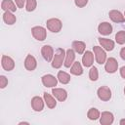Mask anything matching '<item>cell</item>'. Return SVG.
I'll return each instance as SVG.
<instances>
[{
    "mask_svg": "<svg viewBox=\"0 0 125 125\" xmlns=\"http://www.w3.org/2000/svg\"><path fill=\"white\" fill-rule=\"evenodd\" d=\"M65 54H66V52L62 48H58L56 50L55 55L52 60V66L54 68H60L62 65V63L64 62Z\"/></svg>",
    "mask_w": 125,
    "mask_h": 125,
    "instance_id": "cell-1",
    "label": "cell"
},
{
    "mask_svg": "<svg viewBox=\"0 0 125 125\" xmlns=\"http://www.w3.org/2000/svg\"><path fill=\"white\" fill-rule=\"evenodd\" d=\"M46 25H47V28H48L51 32H54V33L60 32L61 29H62V21L59 20V19H56V18L49 19V20L46 21Z\"/></svg>",
    "mask_w": 125,
    "mask_h": 125,
    "instance_id": "cell-2",
    "label": "cell"
},
{
    "mask_svg": "<svg viewBox=\"0 0 125 125\" xmlns=\"http://www.w3.org/2000/svg\"><path fill=\"white\" fill-rule=\"evenodd\" d=\"M93 51H94V55H95L97 62L99 64L104 63L105 61H106V54H105L104 48L101 47V46H94L93 47Z\"/></svg>",
    "mask_w": 125,
    "mask_h": 125,
    "instance_id": "cell-3",
    "label": "cell"
},
{
    "mask_svg": "<svg viewBox=\"0 0 125 125\" xmlns=\"http://www.w3.org/2000/svg\"><path fill=\"white\" fill-rule=\"evenodd\" d=\"M31 33L32 36L38 40V41H43L47 37V31L43 26H34L31 28Z\"/></svg>",
    "mask_w": 125,
    "mask_h": 125,
    "instance_id": "cell-4",
    "label": "cell"
},
{
    "mask_svg": "<svg viewBox=\"0 0 125 125\" xmlns=\"http://www.w3.org/2000/svg\"><path fill=\"white\" fill-rule=\"evenodd\" d=\"M98 97L100 100L104 101V102H107L111 99V90L107 87V86H102L98 89L97 91Z\"/></svg>",
    "mask_w": 125,
    "mask_h": 125,
    "instance_id": "cell-5",
    "label": "cell"
},
{
    "mask_svg": "<svg viewBox=\"0 0 125 125\" xmlns=\"http://www.w3.org/2000/svg\"><path fill=\"white\" fill-rule=\"evenodd\" d=\"M104 69L107 73H114L118 69V62L114 58H108L105 61Z\"/></svg>",
    "mask_w": 125,
    "mask_h": 125,
    "instance_id": "cell-6",
    "label": "cell"
},
{
    "mask_svg": "<svg viewBox=\"0 0 125 125\" xmlns=\"http://www.w3.org/2000/svg\"><path fill=\"white\" fill-rule=\"evenodd\" d=\"M1 64H2V67H3L6 71H11V70H13L14 67H15V62H14V60H13L11 57L6 56V55H3V56H2Z\"/></svg>",
    "mask_w": 125,
    "mask_h": 125,
    "instance_id": "cell-7",
    "label": "cell"
},
{
    "mask_svg": "<svg viewBox=\"0 0 125 125\" xmlns=\"http://www.w3.org/2000/svg\"><path fill=\"white\" fill-rule=\"evenodd\" d=\"M42 84L45 86V87H48V88H51V87H55L57 86V83H58V78H56L54 75L52 74H45L42 76Z\"/></svg>",
    "mask_w": 125,
    "mask_h": 125,
    "instance_id": "cell-8",
    "label": "cell"
},
{
    "mask_svg": "<svg viewBox=\"0 0 125 125\" xmlns=\"http://www.w3.org/2000/svg\"><path fill=\"white\" fill-rule=\"evenodd\" d=\"M113 120L114 116L109 111H104L100 116V123L102 125H111L113 123Z\"/></svg>",
    "mask_w": 125,
    "mask_h": 125,
    "instance_id": "cell-9",
    "label": "cell"
},
{
    "mask_svg": "<svg viewBox=\"0 0 125 125\" xmlns=\"http://www.w3.org/2000/svg\"><path fill=\"white\" fill-rule=\"evenodd\" d=\"M41 54L45 61L51 62L54 57V49L50 45H44L41 49Z\"/></svg>",
    "mask_w": 125,
    "mask_h": 125,
    "instance_id": "cell-10",
    "label": "cell"
},
{
    "mask_svg": "<svg viewBox=\"0 0 125 125\" xmlns=\"http://www.w3.org/2000/svg\"><path fill=\"white\" fill-rule=\"evenodd\" d=\"M52 94L59 102H64L67 98V92L62 88H54V89H52Z\"/></svg>",
    "mask_w": 125,
    "mask_h": 125,
    "instance_id": "cell-11",
    "label": "cell"
},
{
    "mask_svg": "<svg viewBox=\"0 0 125 125\" xmlns=\"http://www.w3.org/2000/svg\"><path fill=\"white\" fill-rule=\"evenodd\" d=\"M44 102L41 97L35 96L31 99V106L35 111H42L44 108Z\"/></svg>",
    "mask_w": 125,
    "mask_h": 125,
    "instance_id": "cell-12",
    "label": "cell"
},
{
    "mask_svg": "<svg viewBox=\"0 0 125 125\" xmlns=\"http://www.w3.org/2000/svg\"><path fill=\"white\" fill-rule=\"evenodd\" d=\"M108 16H109L110 20L112 21H114V22L119 23V22H124L125 21V18L123 16V14L120 11H118V10H111V11H109Z\"/></svg>",
    "mask_w": 125,
    "mask_h": 125,
    "instance_id": "cell-13",
    "label": "cell"
},
{
    "mask_svg": "<svg viewBox=\"0 0 125 125\" xmlns=\"http://www.w3.org/2000/svg\"><path fill=\"white\" fill-rule=\"evenodd\" d=\"M36 66H37L36 59L32 55H27L25 60H24V67L28 71H32V70H34L36 68Z\"/></svg>",
    "mask_w": 125,
    "mask_h": 125,
    "instance_id": "cell-14",
    "label": "cell"
},
{
    "mask_svg": "<svg viewBox=\"0 0 125 125\" xmlns=\"http://www.w3.org/2000/svg\"><path fill=\"white\" fill-rule=\"evenodd\" d=\"M112 25L107 22V21H104L101 22L98 26V31L102 34V35H109L112 32Z\"/></svg>",
    "mask_w": 125,
    "mask_h": 125,
    "instance_id": "cell-15",
    "label": "cell"
},
{
    "mask_svg": "<svg viewBox=\"0 0 125 125\" xmlns=\"http://www.w3.org/2000/svg\"><path fill=\"white\" fill-rule=\"evenodd\" d=\"M75 60V52L73 49H67L66 50V54H65V59H64V62L63 65L65 67H70V65H72V63L74 62Z\"/></svg>",
    "mask_w": 125,
    "mask_h": 125,
    "instance_id": "cell-16",
    "label": "cell"
},
{
    "mask_svg": "<svg viewBox=\"0 0 125 125\" xmlns=\"http://www.w3.org/2000/svg\"><path fill=\"white\" fill-rule=\"evenodd\" d=\"M82 62L85 67H90L92 66L94 62V54L91 51H86L84 52V55L82 57Z\"/></svg>",
    "mask_w": 125,
    "mask_h": 125,
    "instance_id": "cell-17",
    "label": "cell"
},
{
    "mask_svg": "<svg viewBox=\"0 0 125 125\" xmlns=\"http://www.w3.org/2000/svg\"><path fill=\"white\" fill-rule=\"evenodd\" d=\"M99 43L100 45L105 50V51H112L114 49V42L111 39H107V38H99Z\"/></svg>",
    "mask_w": 125,
    "mask_h": 125,
    "instance_id": "cell-18",
    "label": "cell"
},
{
    "mask_svg": "<svg viewBox=\"0 0 125 125\" xmlns=\"http://www.w3.org/2000/svg\"><path fill=\"white\" fill-rule=\"evenodd\" d=\"M72 49L74 50L75 53L81 55V54H84L85 52V48H86V44L83 42V41H73L72 42Z\"/></svg>",
    "mask_w": 125,
    "mask_h": 125,
    "instance_id": "cell-19",
    "label": "cell"
},
{
    "mask_svg": "<svg viewBox=\"0 0 125 125\" xmlns=\"http://www.w3.org/2000/svg\"><path fill=\"white\" fill-rule=\"evenodd\" d=\"M3 21L5 23L9 24V25H12L16 22L17 21V18L16 16L13 14V12H10V11H6L4 14H3Z\"/></svg>",
    "mask_w": 125,
    "mask_h": 125,
    "instance_id": "cell-20",
    "label": "cell"
},
{
    "mask_svg": "<svg viewBox=\"0 0 125 125\" xmlns=\"http://www.w3.org/2000/svg\"><path fill=\"white\" fill-rule=\"evenodd\" d=\"M1 8L2 10L6 11H10V12H15L17 10L16 5L14 4V2L12 0H3L1 3Z\"/></svg>",
    "mask_w": 125,
    "mask_h": 125,
    "instance_id": "cell-21",
    "label": "cell"
},
{
    "mask_svg": "<svg viewBox=\"0 0 125 125\" xmlns=\"http://www.w3.org/2000/svg\"><path fill=\"white\" fill-rule=\"evenodd\" d=\"M70 73L73 74V75H81L83 73V68H82V65L79 62H74L70 67Z\"/></svg>",
    "mask_w": 125,
    "mask_h": 125,
    "instance_id": "cell-22",
    "label": "cell"
},
{
    "mask_svg": "<svg viewBox=\"0 0 125 125\" xmlns=\"http://www.w3.org/2000/svg\"><path fill=\"white\" fill-rule=\"evenodd\" d=\"M43 97H44V101H45V104H47V106H48L49 108H55V106L57 105L56 100H55L50 94H48L47 92L44 93Z\"/></svg>",
    "mask_w": 125,
    "mask_h": 125,
    "instance_id": "cell-23",
    "label": "cell"
},
{
    "mask_svg": "<svg viewBox=\"0 0 125 125\" xmlns=\"http://www.w3.org/2000/svg\"><path fill=\"white\" fill-rule=\"evenodd\" d=\"M57 78H58V80H59L62 84H67V83H69V81H70V75H69L68 73H66L65 71H62V70H60V71L58 72Z\"/></svg>",
    "mask_w": 125,
    "mask_h": 125,
    "instance_id": "cell-24",
    "label": "cell"
},
{
    "mask_svg": "<svg viewBox=\"0 0 125 125\" xmlns=\"http://www.w3.org/2000/svg\"><path fill=\"white\" fill-rule=\"evenodd\" d=\"M100 116H101L100 111H99L97 108H95V107L90 108V109L88 110V112H87V117H88L90 120H97V119L100 118Z\"/></svg>",
    "mask_w": 125,
    "mask_h": 125,
    "instance_id": "cell-25",
    "label": "cell"
},
{
    "mask_svg": "<svg viewBox=\"0 0 125 125\" xmlns=\"http://www.w3.org/2000/svg\"><path fill=\"white\" fill-rule=\"evenodd\" d=\"M89 78L91 81H97L99 78V72L98 68L96 66H92L89 70Z\"/></svg>",
    "mask_w": 125,
    "mask_h": 125,
    "instance_id": "cell-26",
    "label": "cell"
},
{
    "mask_svg": "<svg viewBox=\"0 0 125 125\" xmlns=\"http://www.w3.org/2000/svg\"><path fill=\"white\" fill-rule=\"evenodd\" d=\"M26 4H25V10L27 12H32L36 9L37 6V2L36 0H25Z\"/></svg>",
    "mask_w": 125,
    "mask_h": 125,
    "instance_id": "cell-27",
    "label": "cell"
},
{
    "mask_svg": "<svg viewBox=\"0 0 125 125\" xmlns=\"http://www.w3.org/2000/svg\"><path fill=\"white\" fill-rule=\"evenodd\" d=\"M115 41L117 42V44H125V31L124 30H121V31H118L116 34H115Z\"/></svg>",
    "mask_w": 125,
    "mask_h": 125,
    "instance_id": "cell-28",
    "label": "cell"
},
{
    "mask_svg": "<svg viewBox=\"0 0 125 125\" xmlns=\"http://www.w3.org/2000/svg\"><path fill=\"white\" fill-rule=\"evenodd\" d=\"M7 85H8V79L4 75H1L0 76V88L4 89Z\"/></svg>",
    "mask_w": 125,
    "mask_h": 125,
    "instance_id": "cell-29",
    "label": "cell"
},
{
    "mask_svg": "<svg viewBox=\"0 0 125 125\" xmlns=\"http://www.w3.org/2000/svg\"><path fill=\"white\" fill-rule=\"evenodd\" d=\"M74 3H75V5H76L77 7L83 8V7H85V6L87 5L88 0H74Z\"/></svg>",
    "mask_w": 125,
    "mask_h": 125,
    "instance_id": "cell-30",
    "label": "cell"
},
{
    "mask_svg": "<svg viewBox=\"0 0 125 125\" xmlns=\"http://www.w3.org/2000/svg\"><path fill=\"white\" fill-rule=\"evenodd\" d=\"M15 1H16V5L18 6V8H23L25 0H15Z\"/></svg>",
    "mask_w": 125,
    "mask_h": 125,
    "instance_id": "cell-31",
    "label": "cell"
},
{
    "mask_svg": "<svg viewBox=\"0 0 125 125\" xmlns=\"http://www.w3.org/2000/svg\"><path fill=\"white\" fill-rule=\"evenodd\" d=\"M119 55H120V58H121L122 60H124V61H125V47H123V48L120 50Z\"/></svg>",
    "mask_w": 125,
    "mask_h": 125,
    "instance_id": "cell-32",
    "label": "cell"
},
{
    "mask_svg": "<svg viewBox=\"0 0 125 125\" xmlns=\"http://www.w3.org/2000/svg\"><path fill=\"white\" fill-rule=\"evenodd\" d=\"M120 75H121V77H122V78H124V79H125V65H124V66H122V67L120 68Z\"/></svg>",
    "mask_w": 125,
    "mask_h": 125,
    "instance_id": "cell-33",
    "label": "cell"
},
{
    "mask_svg": "<svg viewBox=\"0 0 125 125\" xmlns=\"http://www.w3.org/2000/svg\"><path fill=\"white\" fill-rule=\"evenodd\" d=\"M119 123H120V125H125V118L124 119H121Z\"/></svg>",
    "mask_w": 125,
    "mask_h": 125,
    "instance_id": "cell-34",
    "label": "cell"
},
{
    "mask_svg": "<svg viewBox=\"0 0 125 125\" xmlns=\"http://www.w3.org/2000/svg\"><path fill=\"white\" fill-rule=\"evenodd\" d=\"M19 124H20V125H21V124H29V123H28V122H20Z\"/></svg>",
    "mask_w": 125,
    "mask_h": 125,
    "instance_id": "cell-35",
    "label": "cell"
},
{
    "mask_svg": "<svg viewBox=\"0 0 125 125\" xmlns=\"http://www.w3.org/2000/svg\"><path fill=\"white\" fill-rule=\"evenodd\" d=\"M124 94H125V88H124Z\"/></svg>",
    "mask_w": 125,
    "mask_h": 125,
    "instance_id": "cell-36",
    "label": "cell"
},
{
    "mask_svg": "<svg viewBox=\"0 0 125 125\" xmlns=\"http://www.w3.org/2000/svg\"><path fill=\"white\" fill-rule=\"evenodd\" d=\"M124 16H125V12H124Z\"/></svg>",
    "mask_w": 125,
    "mask_h": 125,
    "instance_id": "cell-37",
    "label": "cell"
}]
</instances>
